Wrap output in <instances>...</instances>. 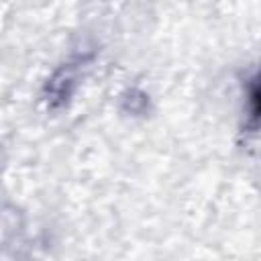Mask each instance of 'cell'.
<instances>
[{
    "label": "cell",
    "instance_id": "obj_1",
    "mask_svg": "<svg viewBox=\"0 0 261 261\" xmlns=\"http://www.w3.org/2000/svg\"><path fill=\"white\" fill-rule=\"evenodd\" d=\"M92 57H94V53L75 55L51 71V75L45 80L43 92H41L49 110H61L69 104V100L73 98V94L77 90L82 69L92 61Z\"/></svg>",
    "mask_w": 261,
    "mask_h": 261
},
{
    "label": "cell",
    "instance_id": "obj_2",
    "mask_svg": "<svg viewBox=\"0 0 261 261\" xmlns=\"http://www.w3.org/2000/svg\"><path fill=\"white\" fill-rule=\"evenodd\" d=\"M151 108L149 94L141 88H126L120 94V110L128 116H145Z\"/></svg>",
    "mask_w": 261,
    "mask_h": 261
},
{
    "label": "cell",
    "instance_id": "obj_3",
    "mask_svg": "<svg viewBox=\"0 0 261 261\" xmlns=\"http://www.w3.org/2000/svg\"><path fill=\"white\" fill-rule=\"evenodd\" d=\"M249 120L255 126H261V69L249 84Z\"/></svg>",
    "mask_w": 261,
    "mask_h": 261
}]
</instances>
